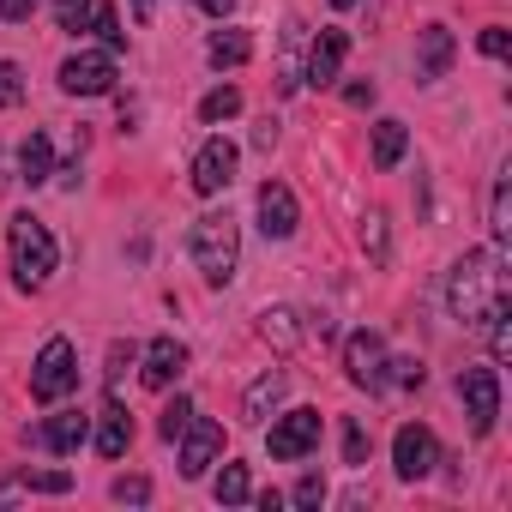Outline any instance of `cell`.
Wrapping results in <instances>:
<instances>
[{"mask_svg": "<svg viewBox=\"0 0 512 512\" xmlns=\"http://www.w3.org/2000/svg\"><path fill=\"white\" fill-rule=\"evenodd\" d=\"M91 7H97V0H55V25L79 37V31H85V19H91Z\"/></svg>", "mask_w": 512, "mask_h": 512, "instance_id": "4316f807", "label": "cell"}, {"mask_svg": "<svg viewBox=\"0 0 512 512\" xmlns=\"http://www.w3.org/2000/svg\"><path fill=\"white\" fill-rule=\"evenodd\" d=\"M260 332H266L278 350H296V338H302V326H296V308H272V314H260Z\"/></svg>", "mask_w": 512, "mask_h": 512, "instance_id": "603a6c76", "label": "cell"}, {"mask_svg": "<svg viewBox=\"0 0 512 512\" xmlns=\"http://www.w3.org/2000/svg\"><path fill=\"white\" fill-rule=\"evenodd\" d=\"M187 253H193V266H199L205 284H229L235 266H241V229H235V217L229 211H205L193 223V235H187Z\"/></svg>", "mask_w": 512, "mask_h": 512, "instance_id": "7a4b0ae2", "label": "cell"}, {"mask_svg": "<svg viewBox=\"0 0 512 512\" xmlns=\"http://www.w3.org/2000/svg\"><path fill=\"white\" fill-rule=\"evenodd\" d=\"M91 31L103 37V49L115 55V49H127V31H121V13L115 7H91Z\"/></svg>", "mask_w": 512, "mask_h": 512, "instance_id": "d4e9b609", "label": "cell"}, {"mask_svg": "<svg viewBox=\"0 0 512 512\" xmlns=\"http://www.w3.org/2000/svg\"><path fill=\"white\" fill-rule=\"evenodd\" d=\"M151 7H157V0H133V13H151Z\"/></svg>", "mask_w": 512, "mask_h": 512, "instance_id": "ab89813d", "label": "cell"}, {"mask_svg": "<svg viewBox=\"0 0 512 512\" xmlns=\"http://www.w3.org/2000/svg\"><path fill=\"white\" fill-rule=\"evenodd\" d=\"M217 500H223V506H241V500H247V464H223V476H217Z\"/></svg>", "mask_w": 512, "mask_h": 512, "instance_id": "484cf974", "label": "cell"}, {"mask_svg": "<svg viewBox=\"0 0 512 512\" xmlns=\"http://www.w3.org/2000/svg\"><path fill=\"white\" fill-rule=\"evenodd\" d=\"M73 386H79V356H73L67 338H49V344L37 350V362H31V398H37V404H55V398H67Z\"/></svg>", "mask_w": 512, "mask_h": 512, "instance_id": "277c9868", "label": "cell"}, {"mask_svg": "<svg viewBox=\"0 0 512 512\" xmlns=\"http://www.w3.org/2000/svg\"><path fill=\"white\" fill-rule=\"evenodd\" d=\"M368 452H374V440H368V428L362 422H344V464H368Z\"/></svg>", "mask_w": 512, "mask_h": 512, "instance_id": "f1b7e54d", "label": "cell"}, {"mask_svg": "<svg viewBox=\"0 0 512 512\" xmlns=\"http://www.w3.org/2000/svg\"><path fill=\"white\" fill-rule=\"evenodd\" d=\"M127 446H133V416L109 398V404H103V416H97V452H103V458H121Z\"/></svg>", "mask_w": 512, "mask_h": 512, "instance_id": "2e32d148", "label": "cell"}, {"mask_svg": "<svg viewBox=\"0 0 512 512\" xmlns=\"http://www.w3.org/2000/svg\"><path fill=\"white\" fill-rule=\"evenodd\" d=\"M253 506H260V512H278V506H284V494H278V488H266V494H253Z\"/></svg>", "mask_w": 512, "mask_h": 512, "instance_id": "8d00e7d4", "label": "cell"}, {"mask_svg": "<svg viewBox=\"0 0 512 512\" xmlns=\"http://www.w3.org/2000/svg\"><path fill=\"white\" fill-rule=\"evenodd\" d=\"M326 500V476H302L296 482V506H320Z\"/></svg>", "mask_w": 512, "mask_h": 512, "instance_id": "d6a6232c", "label": "cell"}, {"mask_svg": "<svg viewBox=\"0 0 512 512\" xmlns=\"http://www.w3.org/2000/svg\"><path fill=\"white\" fill-rule=\"evenodd\" d=\"M25 488H37V494H67L73 476H67V470H37V476H25Z\"/></svg>", "mask_w": 512, "mask_h": 512, "instance_id": "4dcf8cb0", "label": "cell"}, {"mask_svg": "<svg viewBox=\"0 0 512 512\" xmlns=\"http://www.w3.org/2000/svg\"><path fill=\"white\" fill-rule=\"evenodd\" d=\"M61 91L67 97H103V91H115V55H73L61 67Z\"/></svg>", "mask_w": 512, "mask_h": 512, "instance_id": "30bf717a", "label": "cell"}, {"mask_svg": "<svg viewBox=\"0 0 512 512\" xmlns=\"http://www.w3.org/2000/svg\"><path fill=\"white\" fill-rule=\"evenodd\" d=\"M458 398H464V416H470V434H488L494 416H500V368H464L458 374Z\"/></svg>", "mask_w": 512, "mask_h": 512, "instance_id": "5b68a950", "label": "cell"}, {"mask_svg": "<svg viewBox=\"0 0 512 512\" xmlns=\"http://www.w3.org/2000/svg\"><path fill=\"white\" fill-rule=\"evenodd\" d=\"M482 55H488V61H506V55H512V37H506L500 25H488V31H482Z\"/></svg>", "mask_w": 512, "mask_h": 512, "instance_id": "1f68e13d", "label": "cell"}, {"mask_svg": "<svg viewBox=\"0 0 512 512\" xmlns=\"http://www.w3.org/2000/svg\"><path fill=\"white\" fill-rule=\"evenodd\" d=\"M296 223H302V211H296V193H290L284 181H266V187H260V229H266V241H284V235H296Z\"/></svg>", "mask_w": 512, "mask_h": 512, "instance_id": "7c38bea8", "label": "cell"}, {"mask_svg": "<svg viewBox=\"0 0 512 512\" xmlns=\"http://www.w3.org/2000/svg\"><path fill=\"white\" fill-rule=\"evenodd\" d=\"M332 7H356V0H332Z\"/></svg>", "mask_w": 512, "mask_h": 512, "instance_id": "60d3db41", "label": "cell"}, {"mask_svg": "<svg viewBox=\"0 0 512 512\" xmlns=\"http://www.w3.org/2000/svg\"><path fill=\"white\" fill-rule=\"evenodd\" d=\"M37 13V0H0V19H7V25H25Z\"/></svg>", "mask_w": 512, "mask_h": 512, "instance_id": "e575fe53", "label": "cell"}, {"mask_svg": "<svg viewBox=\"0 0 512 512\" xmlns=\"http://www.w3.org/2000/svg\"><path fill=\"white\" fill-rule=\"evenodd\" d=\"M284 398V374L272 368V374H260V380H253L247 386V398H241V422H266V410Z\"/></svg>", "mask_w": 512, "mask_h": 512, "instance_id": "ac0fdd59", "label": "cell"}, {"mask_svg": "<svg viewBox=\"0 0 512 512\" xmlns=\"http://www.w3.org/2000/svg\"><path fill=\"white\" fill-rule=\"evenodd\" d=\"M344 97H350V103H356V109H368V103H374V85H350V91H344Z\"/></svg>", "mask_w": 512, "mask_h": 512, "instance_id": "f35d334b", "label": "cell"}, {"mask_svg": "<svg viewBox=\"0 0 512 512\" xmlns=\"http://www.w3.org/2000/svg\"><path fill=\"white\" fill-rule=\"evenodd\" d=\"M127 362H133V344H115V350H109V374H121Z\"/></svg>", "mask_w": 512, "mask_h": 512, "instance_id": "d590c367", "label": "cell"}, {"mask_svg": "<svg viewBox=\"0 0 512 512\" xmlns=\"http://www.w3.org/2000/svg\"><path fill=\"white\" fill-rule=\"evenodd\" d=\"M223 452V422H187L181 428V476H205Z\"/></svg>", "mask_w": 512, "mask_h": 512, "instance_id": "4fadbf2b", "label": "cell"}, {"mask_svg": "<svg viewBox=\"0 0 512 512\" xmlns=\"http://www.w3.org/2000/svg\"><path fill=\"white\" fill-rule=\"evenodd\" d=\"M392 464H398V476H404V482H422V476L440 464L434 434H428L422 422H404V428H398V440H392Z\"/></svg>", "mask_w": 512, "mask_h": 512, "instance_id": "ba28073f", "label": "cell"}, {"mask_svg": "<svg viewBox=\"0 0 512 512\" xmlns=\"http://www.w3.org/2000/svg\"><path fill=\"white\" fill-rule=\"evenodd\" d=\"M488 229H494V241H500V247L512 241V187H506V175L494 181V199H488Z\"/></svg>", "mask_w": 512, "mask_h": 512, "instance_id": "7402d4cb", "label": "cell"}, {"mask_svg": "<svg viewBox=\"0 0 512 512\" xmlns=\"http://www.w3.org/2000/svg\"><path fill=\"white\" fill-rule=\"evenodd\" d=\"M193 7H199V13H211V19H223V13L235 7V0H193Z\"/></svg>", "mask_w": 512, "mask_h": 512, "instance_id": "74e56055", "label": "cell"}, {"mask_svg": "<svg viewBox=\"0 0 512 512\" xmlns=\"http://www.w3.org/2000/svg\"><path fill=\"white\" fill-rule=\"evenodd\" d=\"M235 163H241V151L229 145V139H205L199 145V157H193V193H223L229 181H235Z\"/></svg>", "mask_w": 512, "mask_h": 512, "instance_id": "9c48e42d", "label": "cell"}, {"mask_svg": "<svg viewBox=\"0 0 512 512\" xmlns=\"http://www.w3.org/2000/svg\"><path fill=\"white\" fill-rule=\"evenodd\" d=\"M344 374L368 392H386V344L380 332H350L344 338Z\"/></svg>", "mask_w": 512, "mask_h": 512, "instance_id": "52a82bcc", "label": "cell"}, {"mask_svg": "<svg viewBox=\"0 0 512 512\" xmlns=\"http://www.w3.org/2000/svg\"><path fill=\"white\" fill-rule=\"evenodd\" d=\"M229 115H241V91L235 85H223V91H205V103H199V121H229Z\"/></svg>", "mask_w": 512, "mask_h": 512, "instance_id": "cb8c5ba5", "label": "cell"}, {"mask_svg": "<svg viewBox=\"0 0 512 512\" xmlns=\"http://www.w3.org/2000/svg\"><path fill=\"white\" fill-rule=\"evenodd\" d=\"M446 308L470 332H482L494 314H506V260L500 253H464L446 278Z\"/></svg>", "mask_w": 512, "mask_h": 512, "instance_id": "6da1fadb", "label": "cell"}, {"mask_svg": "<svg viewBox=\"0 0 512 512\" xmlns=\"http://www.w3.org/2000/svg\"><path fill=\"white\" fill-rule=\"evenodd\" d=\"M452 55H458V43H452L446 25H422V31H416V79H422V85L446 79V73H452Z\"/></svg>", "mask_w": 512, "mask_h": 512, "instance_id": "8fae6325", "label": "cell"}, {"mask_svg": "<svg viewBox=\"0 0 512 512\" xmlns=\"http://www.w3.org/2000/svg\"><path fill=\"white\" fill-rule=\"evenodd\" d=\"M253 55V37L247 31H217L211 37V67H241Z\"/></svg>", "mask_w": 512, "mask_h": 512, "instance_id": "44dd1931", "label": "cell"}, {"mask_svg": "<svg viewBox=\"0 0 512 512\" xmlns=\"http://www.w3.org/2000/svg\"><path fill=\"white\" fill-rule=\"evenodd\" d=\"M115 500H151V482L145 476H121L115 482Z\"/></svg>", "mask_w": 512, "mask_h": 512, "instance_id": "836d02e7", "label": "cell"}, {"mask_svg": "<svg viewBox=\"0 0 512 512\" xmlns=\"http://www.w3.org/2000/svg\"><path fill=\"white\" fill-rule=\"evenodd\" d=\"M404 151H410L404 121H380V127H374V169H398V163H404Z\"/></svg>", "mask_w": 512, "mask_h": 512, "instance_id": "d6986e66", "label": "cell"}, {"mask_svg": "<svg viewBox=\"0 0 512 512\" xmlns=\"http://www.w3.org/2000/svg\"><path fill=\"white\" fill-rule=\"evenodd\" d=\"M181 368H187V344H175V338H151L139 380H145L151 392H163V386H175V374H181Z\"/></svg>", "mask_w": 512, "mask_h": 512, "instance_id": "5bb4252c", "label": "cell"}, {"mask_svg": "<svg viewBox=\"0 0 512 512\" xmlns=\"http://www.w3.org/2000/svg\"><path fill=\"white\" fill-rule=\"evenodd\" d=\"M193 422V398H175V404H163V422H157V434L163 440H181V428Z\"/></svg>", "mask_w": 512, "mask_h": 512, "instance_id": "83f0119b", "label": "cell"}, {"mask_svg": "<svg viewBox=\"0 0 512 512\" xmlns=\"http://www.w3.org/2000/svg\"><path fill=\"white\" fill-rule=\"evenodd\" d=\"M7 247H13V272H19V290H43V284L55 278V260H61V247H55V235H49V223H43V217L19 211V217L7 223Z\"/></svg>", "mask_w": 512, "mask_h": 512, "instance_id": "3957f363", "label": "cell"}, {"mask_svg": "<svg viewBox=\"0 0 512 512\" xmlns=\"http://www.w3.org/2000/svg\"><path fill=\"white\" fill-rule=\"evenodd\" d=\"M85 434H91V416H79V410H67V416H55V422L37 428V440H43L49 452H79Z\"/></svg>", "mask_w": 512, "mask_h": 512, "instance_id": "e0dca14e", "label": "cell"}, {"mask_svg": "<svg viewBox=\"0 0 512 512\" xmlns=\"http://www.w3.org/2000/svg\"><path fill=\"white\" fill-rule=\"evenodd\" d=\"M19 175H25L31 187H43V181L55 175V151H49V139H43V133H31V139L19 145Z\"/></svg>", "mask_w": 512, "mask_h": 512, "instance_id": "ffe728a7", "label": "cell"}, {"mask_svg": "<svg viewBox=\"0 0 512 512\" xmlns=\"http://www.w3.org/2000/svg\"><path fill=\"white\" fill-rule=\"evenodd\" d=\"M362 247L374 253V266L386 260V217H380V211H368V223H362Z\"/></svg>", "mask_w": 512, "mask_h": 512, "instance_id": "f546056e", "label": "cell"}, {"mask_svg": "<svg viewBox=\"0 0 512 512\" xmlns=\"http://www.w3.org/2000/svg\"><path fill=\"white\" fill-rule=\"evenodd\" d=\"M314 446H320V410H290V416H278L272 434H266V452H272L278 464L308 458Z\"/></svg>", "mask_w": 512, "mask_h": 512, "instance_id": "8992f818", "label": "cell"}, {"mask_svg": "<svg viewBox=\"0 0 512 512\" xmlns=\"http://www.w3.org/2000/svg\"><path fill=\"white\" fill-rule=\"evenodd\" d=\"M344 55H350V37L344 31H320L314 37V49H308V85H332L338 79V67H344Z\"/></svg>", "mask_w": 512, "mask_h": 512, "instance_id": "9a60e30c", "label": "cell"}]
</instances>
